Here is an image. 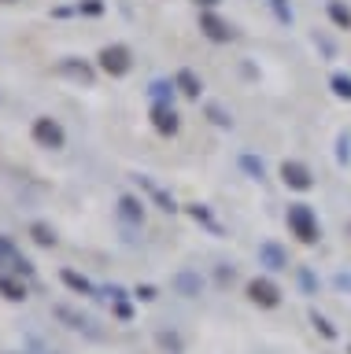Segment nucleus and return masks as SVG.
<instances>
[{
	"mask_svg": "<svg viewBox=\"0 0 351 354\" xmlns=\"http://www.w3.org/2000/svg\"><path fill=\"white\" fill-rule=\"evenodd\" d=\"M329 85H333V93H336V96L351 100V77H348V74H333V82H329Z\"/></svg>",
	"mask_w": 351,
	"mask_h": 354,
	"instance_id": "nucleus-22",
	"label": "nucleus"
},
{
	"mask_svg": "<svg viewBox=\"0 0 351 354\" xmlns=\"http://www.w3.org/2000/svg\"><path fill=\"white\" fill-rule=\"evenodd\" d=\"M15 259H19V254H15V243L8 240V236H0V266H4V262H15Z\"/></svg>",
	"mask_w": 351,
	"mask_h": 354,
	"instance_id": "nucleus-26",
	"label": "nucleus"
},
{
	"mask_svg": "<svg viewBox=\"0 0 351 354\" xmlns=\"http://www.w3.org/2000/svg\"><path fill=\"white\" fill-rule=\"evenodd\" d=\"M0 4H15V0H0Z\"/></svg>",
	"mask_w": 351,
	"mask_h": 354,
	"instance_id": "nucleus-33",
	"label": "nucleus"
},
{
	"mask_svg": "<svg viewBox=\"0 0 351 354\" xmlns=\"http://www.w3.org/2000/svg\"><path fill=\"white\" fill-rule=\"evenodd\" d=\"M189 210H192V218H196V221H204V225H207V229L215 232V236H222V225H218V221L211 218V210H207L204 203H192Z\"/></svg>",
	"mask_w": 351,
	"mask_h": 354,
	"instance_id": "nucleus-17",
	"label": "nucleus"
},
{
	"mask_svg": "<svg viewBox=\"0 0 351 354\" xmlns=\"http://www.w3.org/2000/svg\"><path fill=\"white\" fill-rule=\"evenodd\" d=\"M174 88H178L174 82H152L148 93H152V100H156V104H170V100H174Z\"/></svg>",
	"mask_w": 351,
	"mask_h": 354,
	"instance_id": "nucleus-18",
	"label": "nucleus"
},
{
	"mask_svg": "<svg viewBox=\"0 0 351 354\" xmlns=\"http://www.w3.org/2000/svg\"><path fill=\"white\" fill-rule=\"evenodd\" d=\"M118 214L126 221H134V225H141V221H145V203H141L137 196H123L118 199Z\"/></svg>",
	"mask_w": 351,
	"mask_h": 354,
	"instance_id": "nucleus-11",
	"label": "nucleus"
},
{
	"mask_svg": "<svg viewBox=\"0 0 351 354\" xmlns=\"http://www.w3.org/2000/svg\"><path fill=\"white\" fill-rule=\"evenodd\" d=\"M34 140L41 144V148H48V151H60L63 144H67V133H63V126L56 118L41 115V118H34Z\"/></svg>",
	"mask_w": 351,
	"mask_h": 354,
	"instance_id": "nucleus-2",
	"label": "nucleus"
},
{
	"mask_svg": "<svg viewBox=\"0 0 351 354\" xmlns=\"http://www.w3.org/2000/svg\"><path fill=\"white\" fill-rule=\"evenodd\" d=\"M30 236H34V243H41V248H56V229L45 225V221H34V225H30Z\"/></svg>",
	"mask_w": 351,
	"mask_h": 354,
	"instance_id": "nucleus-14",
	"label": "nucleus"
},
{
	"mask_svg": "<svg viewBox=\"0 0 351 354\" xmlns=\"http://www.w3.org/2000/svg\"><path fill=\"white\" fill-rule=\"evenodd\" d=\"M240 170H244L248 177H255V181H262L267 166H262V159H255V155H240Z\"/></svg>",
	"mask_w": 351,
	"mask_h": 354,
	"instance_id": "nucleus-19",
	"label": "nucleus"
},
{
	"mask_svg": "<svg viewBox=\"0 0 351 354\" xmlns=\"http://www.w3.org/2000/svg\"><path fill=\"white\" fill-rule=\"evenodd\" d=\"M174 288H178L185 299H196V295H200V288H204V281H200V273H189V270H185V273L174 277Z\"/></svg>",
	"mask_w": 351,
	"mask_h": 354,
	"instance_id": "nucleus-12",
	"label": "nucleus"
},
{
	"mask_svg": "<svg viewBox=\"0 0 351 354\" xmlns=\"http://www.w3.org/2000/svg\"><path fill=\"white\" fill-rule=\"evenodd\" d=\"M174 85H178V93L181 96H189V100H200V77H196L192 71H189V66H185V71H178V74H174Z\"/></svg>",
	"mask_w": 351,
	"mask_h": 354,
	"instance_id": "nucleus-10",
	"label": "nucleus"
},
{
	"mask_svg": "<svg viewBox=\"0 0 351 354\" xmlns=\"http://www.w3.org/2000/svg\"><path fill=\"white\" fill-rule=\"evenodd\" d=\"M267 4H270V11H273V19L289 26V22H292V8H289V0H267Z\"/></svg>",
	"mask_w": 351,
	"mask_h": 354,
	"instance_id": "nucleus-20",
	"label": "nucleus"
},
{
	"mask_svg": "<svg viewBox=\"0 0 351 354\" xmlns=\"http://www.w3.org/2000/svg\"><path fill=\"white\" fill-rule=\"evenodd\" d=\"M137 299H145V303H152V299H156V288H152V284H141V288H137Z\"/></svg>",
	"mask_w": 351,
	"mask_h": 354,
	"instance_id": "nucleus-28",
	"label": "nucleus"
},
{
	"mask_svg": "<svg viewBox=\"0 0 351 354\" xmlns=\"http://www.w3.org/2000/svg\"><path fill=\"white\" fill-rule=\"evenodd\" d=\"M259 266H267V270H289V254H285V248L281 243H273V240H267V243H259Z\"/></svg>",
	"mask_w": 351,
	"mask_h": 354,
	"instance_id": "nucleus-8",
	"label": "nucleus"
},
{
	"mask_svg": "<svg viewBox=\"0 0 351 354\" xmlns=\"http://www.w3.org/2000/svg\"><path fill=\"white\" fill-rule=\"evenodd\" d=\"M63 71L74 74V77H82V82H93V71L85 63H74V59H63Z\"/></svg>",
	"mask_w": 351,
	"mask_h": 354,
	"instance_id": "nucleus-21",
	"label": "nucleus"
},
{
	"mask_svg": "<svg viewBox=\"0 0 351 354\" xmlns=\"http://www.w3.org/2000/svg\"><path fill=\"white\" fill-rule=\"evenodd\" d=\"M329 19H333L340 30H351V8L344 0H329Z\"/></svg>",
	"mask_w": 351,
	"mask_h": 354,
	"instance_id": "nucleus-15",
	"label": "nucleus"
},
{
	"mask_svg": "<svg viewBox=\"0 0 351 354\" xmlns=\"http://www.w3.org/2000/svg\"><path fill=\"white\" fill-rule=\"evenodd\" d=\"M281 181L296 188V192H307L314 181H311V170H307L303 162H281Z\"/></svg>",
	"mask_w": 351,
	"mask_h": 354,
	"instance_id": "nucleus-7",
	"label": "nucleus"
},
{
	"mask_svg": "<svg viewBox=\"0 0 351 354\" xmlns=\"http://www.w3.org/2000/svg\"><path fill=\"white\" fill-rule=\"evenodd\" d=\"M348 148H351V140H348V137H340V162L348 159Z\"/></svg>",
	"mask_w": 351,
	"mask_h": 354,
	"instance_id": "nucleus-30",
	"label": "nucleus"
},
{
	"mask_svg": "<svg viewBox=\"0 0 351 354\" xmlns=\"http://www.w3.org/2000/svg\"><path fill=\"white\" fill-rule=\"evenodd\" d=\"M137 181H141V188H148V196L159 203V210H167V214H174V210H178V207H174V199H170L167 192H163V188H159L156 181H152V177H137Z\"/></svg>",
	"mask_w": 351,
	"mask_h": 354,
	"instance_id": "nucleus-13",
	"label": "nucleus"
},
{
	"mask_svg": "<svg viewBox=\"0 0 351 354\" xmlns=\"http://www.w3.org/2000/svg\"><path fill=\"white\" fill-rule=\"evenodd\" d=\"M207 118H211L215 126H233V118H229V115H226V111L218 107V104H207Z\"/></svg>",
	"mask_w": 351,
	"mask_h": 354,
	"instance_id": "nucleus-23",
	"label": "nucleus"
},
{
	"mask_svg": "<svg viewBox=\"0 0 351 354\" xmlns=\"http://www.w3.org/2000/svg\"><path fill=\"white\" fill-rule=\"evenodd\" d=\"M152 126H156V133H163V137H174V133L181 129V118H178V111H174V104H152Z\"/></svg>",
	"mask_w": 351,
	"mask_h": 354,
	"instance_id": "nucleus-5",
	"label": "nucleus"
},
{
	"mask_svg": "<svg viewBox=\"0 0 351 354\" xmlns=\"http://www.w3.org/2000/svg\"><path fill=\"white\" fill-rule=\"evenodd\" d=\"M311 321H314V328H318V332H322V336H325V339H336V328H333V325H329V321H325L322 314H318V310H314V314H311Z\"/></svg>",
	"mask_w": 351,
	"mask_h": 354,
	"instance_id": "nucleus-25",
	"label": "nucleus"
},
{
	"mask_svg": "<svg viewBox=\"0 0 351 354\" xmlns=\"http://www.w3.org/2000/svg\"><path fill=\"white\" fill-rule=\"evenodd\" d=\"M82 11H85V15H100V11H104V4H100V0H85V4H82Z\"/></svg>",
	"mask_w": 351,
	"mask_h": 354,
	"instance_id": "nucleus-27",
	"label": "nucleus"
},
{
	"mask_svg": "<svg viewBox=\"0 0 351 354\" xmlns=\"http://www.w3.org/2000/svg\"><path fill=\"white\" fill-rule=\"evenodd\" d=\"M289 229L300 243H314L318 240V218L307 203H292L289 207Z\"/></svg>",
	"mask_w": 351,
	"mask_h": 354,
	"instance_id": "nucleus-1",
	"label": "nucleus"
},
{
	"mask_svg": "<svg viewBox=\"0 0 351 354\" xmlns=\"http://www.w3.org/2000/svg\"><path fill=\"white\" fill-rule=\"evenodd\" d=\"M248 299L255 306L273 310L281 303V292H278V284H273V281H267V277H255V281H248Z\"/></svg>",
	"mask_w": 351,
	"mask_h": 354,
	"instance_id": "nucleus-4",
	"label": "nucleus"
},
{
	"mask_svg": "<svg viewBox=\"0 0 351 354\" xmlns=\"http://www.w3.org/2000/svg\"><path fill=\"white\" fill-rule=\"evenodd\" d=\"M196 4H204V8H215V4H222V0H196Z\"/></svg>",
	"mask_w": 351,
	"mask_h": 354,
	"instance_id": "nucleus-32",
	"label": "nucleus"
},
{
	"mask_svg": "<svg viewBox=\"0 0 351 354\" xmlns=\"http://www.w3.org/2000/svg\"><path fill=\"white\" fill-rule=\"evenodd\" d=\"M56 314H60L63 321H67L71 328H85V325H89V321H85V317H78V314H74V310H67V306H56Z\"/></svg>",
	"mask_w": 351,
	"mask_h": 354,
	"instance_id": "nucleus-24",
	"label": "nucleus"
},
{
	"mask_svg": "<svg viewBox=\"0 0 351 354\" xmlns=\"http://www.w3.org/2000/svg\"><path fill=\"white\" fill-rule=\"evenodd\" d=\"M129 66H134V59H129L126 44H107V48H100V71L104 74L123 77V74H129Z\"/></svg>",
	"mask_w": 351,
	"mask_h": 354,
	"instance_id": "nucleus-3",
	"label": "nucleus"
},
{
	"mask_svg": "<svg viewBox=\"0 0 351 354\" xmlns=\"http://www.w3.org/2000/svg\"><path fill=\"white\" fill-rule=\"evenodd\" d=\"M200 30H204V37H211L218 44L233 41V26H229L222 15H215V11H204V15H200Z\"/></svg>",
	"mask_w": 351,
	"mask_h": 354,
	"instance_id": "nucleus-6",
	"label": "nucleus"
},
{
	"mask_svg": "<svg viewBox=\"0 0 351 354\" xmlns=\"http://www.w3.org/2000/svg\"><path fill=\"white\" fill-rule=\"evenodd\" d=\"M60 277H63V284H67V288H71V292H78V295H93V284H89V281H85V277H82V273H74V270H63Z\"/></svg>",
	"mask_w": 351,
	"mask_h": 354,
	"instance_id": "nucleus-16",
	"label": "nucleus"
},
{
	"mask_svg": "<svg viewBox=\"0 0 351 354\" xmlns=\"http://www.w3.org/2000/svg\"><path fill=\"white\" fill-rule=\"evenodd\" d=\"M0 295L12 299V303H23L26 299V281L23 277H12V273H0Z\"/></svg>",
	"mask_w": 351,
	"mask_h": 354,
	"instance_id": "nucleus-9",
	"label": "nucleus"
},
{
	"mask_svg": "<svg viewBox=\"0 0 351 354\" xmlns=\"http://www.w3.org/2000/svg\"><path fill=\"white\" fill-rule=\"evenodd\" d=\"M336 284H340V288H351V277H344V273H340V277H336Z\"/></svg>",
	"mask_w": 351,
	"mask_h": 354,
	"instance_id": "nucleus-31",
	"label": "nucleus"
},
{
	"mask_svg": "<svg viewBox=\"0 0 351 354\" xmlns=\"http://www.w3.org/2000/svg\"><path fill=\"white\" fill-rule=\"evenodd\" d=\"M159 343H163V347H170V351H178V347H181V343H178V336H170V332H163V336H159Z\"/></svg>",
	"mask_w": 351,
	"mask_h": 354,
	"instance_id": "nucleus-29",
	"label": "nucleus"
}]
</instances>
